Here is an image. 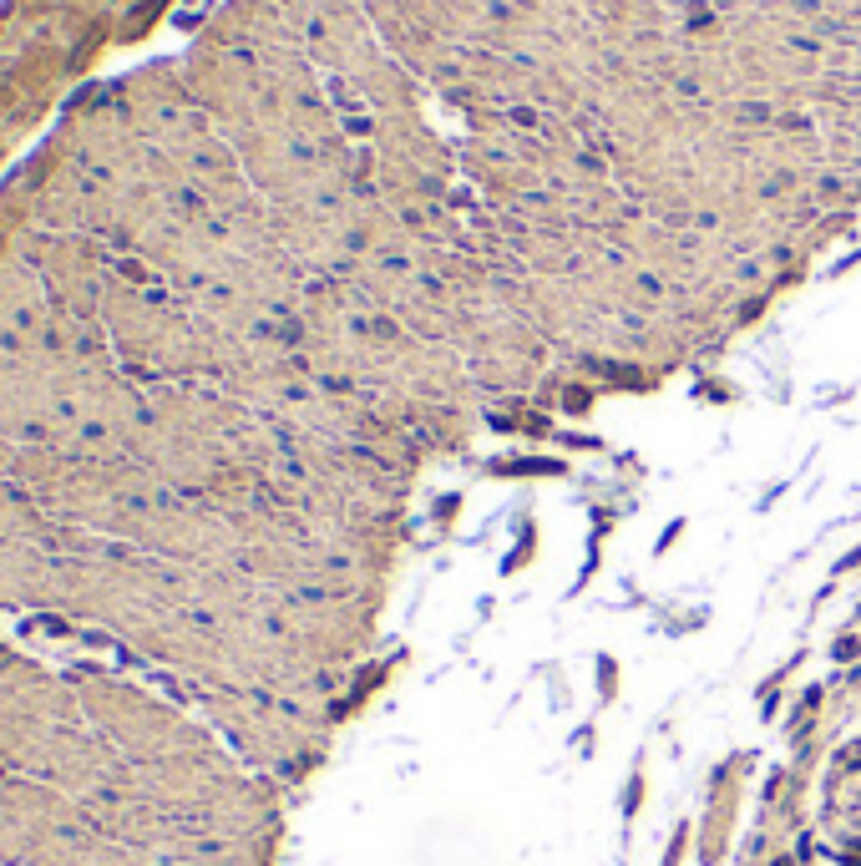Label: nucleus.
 I'll return each mask as SVG.
<instances>
[{
    "label": "nucleus",
    "mask_w": 861,
    "mask_h": 866,
    "mask_svg": "<svg viewBox=\"0 0 861 866\" xmlns=\"http://www.w3.org/2000/svg\"><path fill=\"white\" fill-rule=\"evenodd\" d=\"M558 411L563 416H588L593 411V390L588 385H563L558 390Z\"/></svg>",
    "instance_id": "f03ea898"
},
{
    "label": "nucleus",
    "mask_w": 861,
    "mask_h": 866,
    "mask_svg": "<svg viewBox=\"0 0 861 866\" xmlns=\"http://www.w3.org/2000/svg\"><path fill=\"white\" fill-rule=\"evenodd\" d=\"M532 547H537V532L532 527H522V537H517V547H512V553L502 558V573H517L527 558H532Z\"/></svg>",
    "instance_id": "7ed1b4c3"
},
{
    "label": "nucleus",
    "mask_w": 861,
    "mask_h": 866,
    "mask_svg": "<svg viewBox=\"0 0 861 866\" xmlns=\"http://www.w3.org/2000/svg\"><path fill=\"white\" fill-rule=\"evenodd\" d=\"M831 659H836V664H851V659H861V628H856V634H841V639L831 644Z\"/></svg>",
    "instance_id": "20e7f679"
},
{
    "label": "nucleus",
    "mask_w": 861,
    "mask_h": 866,
    "mask_svg": "<svg viewBox=\"0 0 861 866\" xmlns=\"http://www.w3.org/2000/svg\"><path fill=\"white\" fill-rule=\"evenodd\" d=\"M613 689H618V664L603 654V659H598V694H603V699H613Z\"/></svg>",
    "instance_id": "39448f33"
},
{
    "label": "nucleus",
    "mask_w": 861,
    "mask_h": 866,
    "mask_svg": "<svg viewBox=\"0 0 861 866\" xmlns=\"http://www.w3.org/2000/svg\"><path fill=\"white\" fill-rule=\"evenodd\" d=\"M679 532H684V522H669V527H664V537L654 542V553H669V547L679 542Z\"/></svg>",
    "instance_id": "0eeeda50"
},
{
    "label": "nucleus",
    "mask_w": 861,
    "mask_h": 866,
    "mask_svg": "<svg viewBox=\"0 0 861 866\" xmlns=\"http://www.w3.org/2000/svg\"><path fill=\"white\" fill-rule=\"evenodd\" d=\"M770 866H796V861H791V856H780V861H770Z\"/></svg>",
    "instance_id": "9d476101"
},
{
    "label": "nucleus",
    "mask_w": 861,
    "mask_h": 866,
    "mask_svg": "<svg viewBox=\"0 0 861 866\" xmlns=\"http://www.w3.org/2000/svg\"><path fill=\"white\" fill-rule=\"evenodd\" d=\"M851 765H856V770H861V740H856V745H846V750H841V770H851Z\"/></svg>",
    "instance_id": "1a4fd4ad"
},
{
    "label": "nucleus",
    "mask_w": 861,
    "mask_h": 866,
    "mask_svg": "<svg viewBox=\"0 0 861 866\" xmlns=\"http://www.w3.org/2000/svg\"><path fill=\"white\" fill-rule=\"evenodd\" d=\"M456 512H461V497H456V492H451V497H441V502H436V522H451V517H456Z\"/></svg>",
    "instance_id": "423d86ee"
},
{
    "label": "nucleus",
    "mask_w": 861,
    "mask_h": 866,
    "mask_svg": "<svg viewBox=\"0 0 861 866\" xmlns=\"http://www.w3.org/2000/svg\"><path fill=\"white\" fill-rule=\"evenodd\" d=\"M639 796H644V780L634 775V780H629V796H623V811H629V816L639 811Z\"/></svg>",
    "instance_id": "6e6552de"
},
{
    "label": "nucleus",
    "mask_w": 861,
    "mask_h": 866,
    "mask_svg": "<svg viewBox=\"0 0 861 866\" xmlns=\"http://www.w3.org/2000/svg\"><path fill=\"white\" fill-rule=\"evenodd\" d=\"M856 623H861V608H856Z\"/></svg>",
    "instance_id": "9b49d317"
},
{
    "label": "nucleus",
    "mask_w": 861,
    "mask_h": 866,
    "mask_svg": "<svg viewBox=\"0 0 861 866\" xmlns=\"http://www.w3.org/2000/svg\"><path fill=\"white\" fill-rule=\"evenodd\" d=\"M492 477H563V461L558 456H502V461H487Z\"/></svg>",
    "instance_id": "f257e3e1"
}]
</instances>
